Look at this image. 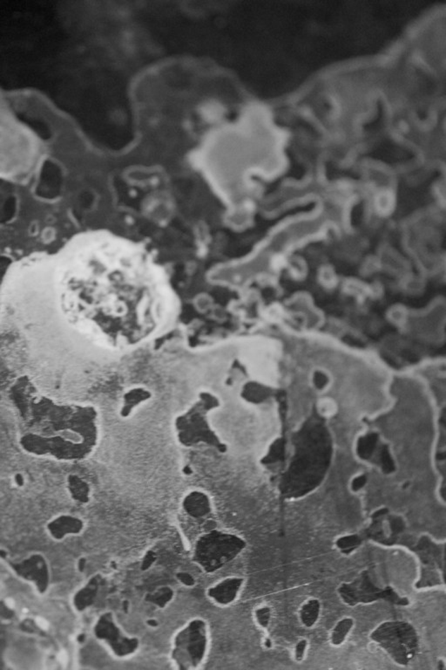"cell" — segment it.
Listing matches in <instances>:
<instances>
[{
	"label": "cell",
	"instance_id": "obj_12",
	"mask_svg": "<svg viewBox=\"0 0 446 670\" xmlns=\"http://www.w3.org/2000/svg\"><path fill=\"white\" fill-rule=\"evenodd\" d=\"M354 627V620L352 618L346 617L342 619L335 625L331 631L330 642L334 647L342 645L347 640L349 633L352 632Z\"/></svg>",
	"mask_w": 446,
	"mask_h": 670
},
{
	"label": "cell",
	"instance_id": "obj_14",
	"mask_svg": "<svg viewBox=\"0 0 446 670\" xmlns=\"http://www.w3.org/2000/svg\"><path fill=\"white\" fill-rule=\"evenodd\" d=\"M361 543H362V540L357 535L345 536L337 541V547L342 553L349 554L356 550Z\"/></svg>",
	"mask_w": 446,
	"mask_h": 670
},
{
	"label": "cell",
	"instance_id": "obj_8",
	"mask_svg": "<svg viewBox=\"0 0 446 670\" xmlns=\"http://www.w3.org/2000/svg\"><path fill=\"white\" fill-rule=\"evenodd\" d=\"M243 581L242 578H228L209 589L208 595L212 602L219 606H228L237 599L242 590Z\"/></svg>",
	"mask_w": 446,
	"mask_h": 670
},
{
	"label": "cell",
	"instance_id": "obj_3",
	"mask_svg": "<svg viewBox=\"0 0 446 670\" xmlns=\"http://www.w3.org/2000/svg\"><path fill=\"white\" fill-rule=\"evenodd\" d=\"M370 637L397 664L407 666L419 654V634L409 622H383L371 632Z\"/></svg>",
	"mask_w": 446,
	"mask_h": 670
},
{
	"label": "cell",
	"instance_id": "obj_7",
	"mask_svg": "<svg viewBox=\"0 0 446 670\" xmlns=\"http://www.w3.org/2000/svg\"><path fill=\"white\" fill-rule=\"evenodd\" d=\"M94 635L116 657H130L137 652L140 647L137 638L129 637L121 631L111 613L103 614L99 618L95 624Z\"/></svg>",
	"mask_w": 446,
	"mask_h": 670
},
{
	"label": "cell",
	"instance_id": "obj_6",
	"mask_svg": "<svg viewBox=\"0 0 446 670\" xmlns=\"http://www.w3.org/2000/svg\"><path fill=\"white\" fill-rule=\"evenodd\" d=\"M337 592L342 602L351 607L378 602H386L401 607L410 605L409 599L399 595L392 587L377 586L368 571H364L352 581L341 584Z\"/></svg>",
	"mask_w": 446,
	"mask_h": 670
},
{
	"label": "cell",
	"instance_id": "obj_11",
	"mask_svg": "<svg viewBox=\"0 0 446 670\" xmlns=\"http://www.w3.org/2000/svg\"><path fill=\"white\" fill-rule=\"evenodd\" d=\"M321 613L319 599L312 598L302 605L299 612L300 621L305 628H311L318 623Z\"/></svg>",
	"mask_w": 446,
	"mask_h": 670
},
{
	"label": "cell",
	"instance_id": "obj_5",
	"mask_svg": "<svg viewBox=\"0 0 446 670\" xmlns=\"http://www.w3.org/2000/svg\"><path fill=\"white\" fill-rule=\"evenodd\" d=\"M209 650V631L204 620L194 619L180 629L173 642L171 657L180 670L197 669Z\"/></svg>",
	"mask_w": 446,
	"mask_h": 670
},
{
	"label": "cell",
	"instance_id": "obj_9",
	"mask_svg": "<svg viewBox=\"0 0 446 670\" xmlns=\"http://www.w3.org/2000/svg\"><path fill=\"white\" fill-rule=\"evenodd\" d=\"M182 504L184 511L191 518H206L211 513V503H210L209 497L204 492H190L184 499Z\"/></svg>",
	"mask_w": 446,
	"mask_h": 670
},
{
	"label": "cell",
	"instance_id": "obj_15",
	"mask_svg": "<svg viewBox=\"0 0 446 670\" xmlns=\"http://www.w3.org/2000/svg\"><path fill=\"white\" fill-rule=\"evenodd\" d=\"M96 590H97V585H96L95 583H91L88 585V586L80 592L78 596H77V606L80 607V609H85V607L89 605V604L93 602Z\"/></svg>",
	"mask_w": 446,
	"mask_h": 670
},
{
	"label": "cell",
	"instance_id": "obj_10",
	"mask_svg": "<svg viewBox=\"0 0 446 670\" xmlns=\"http://www.w3.org/2000/svg\"><path fill=\"white\" fill-rule=\"evenodd\" d=\"M82 529L83 522L72 516H61L49 525L50 532L56 537L78 533L82 531Z\"/></svg>",
	"mask_w": 446,
	"mask_h": 670
},
{
	"label": "cell",
	"instance_id": "obj_13",
	"mask_svg": "<svg viewBox=\"0 0 446 670\" xmlns=\"http://www.w3.org/2000/svg\"><path fill=\"white\" fill-rule=\"evenodd\" d=\"M68 488L70 494H71L73 498L77 500V501L81 503L88 501V498H89L90 494L89 486L78 476H75V475L69 476Z\"/></svg>",
	"mask_w": 446,
	"mask_h": 670
},
{
	"label": "cell",
	"instance_id": "obj_16",
	"mask_svg": "<svg viewBox=\"0 0 446 670\" xmlns=\"http://www.w3.org/2000/svg\"><path fill=\"white\" fill-rule=\"evenodd\" d=\"M271 614V609L268 607H261V609L256 610V621L261 628H268V624H270Z\"/></svg>",
	"mask_w": 446,
	"mask_h": 670
},
{
	"label": "cell",
	"instance_id": "obj_2",
	"mask_svg": "<svg viewBox=\"0 0 446 670\" xmlns=\"http://www.w3.org/2000/svg\"><path fill=\"white\" fill-rule=\"evenodd\" d=\"M21 415L25 425L18 441L28 454L81 461L99 444V413L89 405L60 404L28 395L21 403Z\"/></svg>",
	"mask_w": 446,
	"mask_h": 670
},
{
	"label": "cell",
	"instance_id": "obj_17",
	"mask_svg": "<svg viewBox=\"0 0 446 670\" xmlns=\"http://www.w3.org/2000/svg\"><path fill=\"white\" fill-rule=\"evenodd\" d=\"M307 646L308 642L306 640H301L300 642H297L296 649H295V658H296L297 662L304 660Z\"/></svg>",
	"mask_w": 446,
	"mask_h": 670
},
{
	"label": "cell",
	"instance_id": "obj_18",
	"mask_svg": "<svg viewBox=\"0 0 446 670\" xmlns=\"http://www.w3.org/2000/svg\"><path fill=\"white\" fill-rule=\"evenodd\" d=\"M14 483L18 486V487H22L25 483V477L20 473H18L14 476Z\"/></svg>",
	"mask_w": 446,
	"mask_h": 670
},
{
	"label": "cell",
	"instance_id": "obj_1",
	"mask_svg": "<svg viewBox=\"0 0 446 670\" xmlns=\"http://www.w3.org/2000/svg\"><path fill=\"white\" fill-rule=\"evenodd\" d=\"M96 238L80 281V300L109 343H136L178 299L164 269L144 246L108 233Z\"/></svg>",
	"mask_w": 446,
	"mask_h": 670
},
{
	"label": "cell",
	"instance_id": "obj_4",
	"mask_svg": "<svg viewBox=\"0 0 446 670\" xmlns=\"http://www.w3.org/2000/svg\"><path fill=\"white\" fill-rule=\"evenodd\" d=\"M246 547L244 540L237 535L212 531L198 537L194 544L193 559L205 572L213 573L233 561Z\"/></svg>",
	"mask_w": 446,
	"mask_h": 670
}]
</instances>
